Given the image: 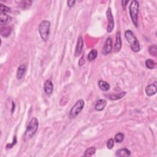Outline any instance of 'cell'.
<instances>
[{"label":"cell","mask_w":157,"mask_h":157,"mask_svg":"<svg viewBox=\"0 0 157 157\" xmlns=\"http://www.w3.org/2000/svg\"><path fill=\"white\" fill-rule=\"evenodd\" d=\"M114 146V140L113 139H110L107 142V147L109 149H112V147Z\"/></svg>","instance_id":"484cf974"},{"label":"cell","mask_w":157,"mask_h":157,"mask_svg":"<svg viewBox=\"0 0 157 157\" xmlns=\"http://www.w3.org/2000/svg\"><path fill=\"white\" fill-rule=\"evenodd\" d=\"M0 5H1V6H0L1 13H6V12H9L11 11V9L6 6H4V4H1Z\"/></svg>","instance_id":"d4e9b609"},{"label":"cell","mask_w":157,"mask_h":157,"mask_svg":"<svg viewBox=\"0 0 157 157\" xmlns=\"http://www.w3.org/2000/svg\"><path fill=\"white\" fill-rule=\"evenodd\" d=\"M32 1H22L20 3V6L22 7L23 9H28L30 6L32 5Z\"/></svg>","instance_id":"603a6c76"},{"label":"cell","mask_w":157,"mask_h":157,"mask_svg":"<svg viewBox=\"0 0 157 157\" xmlns=\"http://www.w3.org/2000/svg\"><path fill=\"white\" fill-rule=\"evenodd\" d=\"M84 105L85 103L84 101V100H78L71 109L70 112H69V117H70L71 119H74V118L79 114V113L82 111L83 108L84 107Z\"/></svg>","instance_id":"5b68a950"},{"label":"cell","mask_w":157,"mask_h":157,"mask_svg":"<svg viewBox=\"0 0 157 157\" xmlns=\"http://www.w3.org/2000/svg\"><path fill=\"white\" fill-rule=\"evenodd\" d=\"M121 48V40L120 33L118 32L116 34L114 50H115V52H119Z\"/></svg>","instance_id":"8fae6325"},{"label":"cell","mask_w":157,"mask_h":157,"mask_svg":"<svg viewBox=\"0 0 157 157\" xmlns=\"http://www.w3.org/2000/svg\"><path fill=\"white\" fill-rule=\"evenodd\" d=\"M98 85H99V89L103 91H106L109 90L110 89L109 84L106 82L103 81H99L98 82Z\"/></svg>","instance_id":"e0dca14e"},{"label":"cell","mask_w":157,"mask_h":157,"mask_svg":"<svg viewBox=\"0 0 157 157\" xmlns=\"http://www.w3.org/2000/svg\"><path fill=\"white\" fill-rule=\"evenodd\" d=\"M12 31L11 27H9V26H4V27H1V34L3 37H8L10 35V34Z\"/></svg>","instance_id":"9a60e30c"},{"label":"cell","mask_w":157,"mask_h":157,"mask_svg":"<svg viewBox=\"0 0 157 157\" xmlns=\"http://www.w3.org/2000/svg\"><path fill=\"white\" fill-rule=\"evenodd\" d=\"M139 4L138 1L134 0L129 5V14L132 18L133 24L136 27H138V20L139 14Z\"/></svg>","instance_id":"277c9868"},{"label":"cell","mask_w":157,"mask_h":157,"mask_svg":"<svg viewBox=\"0 0 157 157\" xmlns=\"http://www.w3.org/2000/svg\"><path fill=\"white\" fill-rule=\"evenodd\" d=\"M50 23L48 20H44L41 21L39 25V32L40 36L44 41H47L49 39L50 34Z\"/></svg>","instance_id":"3957f363"},{"label":"cell","mask_w":157,"mask_h":157,"mask_svg":"<svg viewBox=\"0 0 157 157\" xmlns=\"http://www.w3.org/2000/svg\"><path fill=\"white\" fill-rule=\"evenodd\" d=\"M106 15L108 20V26H107V31L108 33H111L113 31V29H114V17H113V15H112L111 9L110 7L107 9V12H106Z\"/></svg>","instance_id":"8992f818"},{"label":"cell","mask_w":157,"mask_h":157,"mask_svg":"<svg viewBox=\"0 0 157 157\" xmlns=\"http://www.w3.org/2000/svg\"><path fill=\"white\" fill-rule=\"evenodd\" d=\"M26 69H27V66L25 64H21L18 68V69H17V78L18 79H21L22 78L26 71Z\"/></svg>","instance_id":"4fadbf2b"},{"label":"cell","mask_w":157,"mask_h":157,"mask_svg":"<svg viewBox=\"0 0 157 157\" xmlns=\"http://www.w3.org/2000/svg\"><path fill=\"white\" fill-rule=\"evenodd\" d=\"M75 3H76V1H74V0H72V1H68L67 4H68V7H72L74 6V4H75Z\"/></svg>","instance_id":"f1b7e54d"},{"label":"cell","mask_w":157,"mask_h":157,"mask_svg":"<svg viewBox=\"0 0 157 157\" xmlns=\"http://www.w3.org/2000/svg\"><path fill=\"white\" fill-rule=\"evenodd\" d=\"M125 36L129 44L131 49L134 52H138L140 50V45H139V41L132 31H130V30L126 31Z\"/></svg>","instance_id":"7a4b0ae2"},{"label":"cell","mask_w":157,"mask_h":157,"mask_svg":"<svg viewBox=\"0 0 157 157\" xmlns=\"http://www.w3.org/2000/svg\"><path fill=\"white\" fill-rule=\"evenodd\" d=\"M12 112H14V107H15V104L14 103H12Z\"/></svg>","instance_id":"4dcf8cb0"},{"label":"cell","mask_w":157,"mask_h":157,"mask_svg":"<svg viewBox=\"0 0 157 157\" xmlns=\"http://www.w3.org/2000/svg\"><path fill=\"white\" fill-rule=\"evenodd\" d=\"M97 55H98V52L97 50L95 49L91 50L89 52V54L88 55V59L89 61H93L97 57Z\"/></svg>","instance_id":"ac0fdd59"},{"label":"cell","mask_w":157,"mask_h":157,"mask_svg":"<svg viewBox=\"0 0 157 157\" xmlns=\"http://www.w3.org/2000/svg\"><path fill=\"white\" fill-rule=\"evenodd\" d=\"M123 139H124V135L121 133L117 134L115 136V141L117 143L121 142L123 141Z\"/></svg>","instance_id":"cb8c5ba5"},{"label":"cell","mask_w":157,"mask_h":157,"mask_svg":"<svg viewBox=\"0 0 157 157\" xmlns=\"http://www.w3.org/2000/svg\"><path fill=\"white\" fill-rule=\"evenodd\" d=\"M157 87L156 82L154 84H150L146 87V93L148 97H151L152 95H154L156 92Z\"/></svg>","instance_id":"9c48e42d"},{"label":"cell","mask_w":157,"mask_h":157,"mask_svg":"<svg viewBox=\"0 0 157 157\" xmlns=\"http://www.w3.org/2000/svg\"><path fill=\"white\" fill-rule=\"evenodd\" d=\"M129 1L128 0H126V1H121V4H122V7H123V10L125 11L126 10V4H127L128 3Z\"/></svg>","instance_id":"83f0119b"},{"label":"cell","mask_w":157,"mask_h":157,"mask_svg":"<svg viewBox=\"0 0 157 157\" xmlns=\"http://www.w3.org/2000/svg\"><path fill=\"white\" fill-rule=\"evenodd\" d=\"M39 126V121L37 118L34 117L30 121V123L27 128V130L23 137V141L24 142H28L31 139L34 134H36Z\"/></svg>","instance_id":"6da1fadb"},{"label":"cell","mask_w":157,"mask_h":157,"mask_svg":"<svg viewBox=\"0 0 157 157\" xmlns=\"http://www.w3.org/2000/svg\"><path fill=\"white\" fill-rule=\"evenodd\" d=\"M131 155V152L127 149H121L118 150L116 152V155L119 157L129 156Z\"/></svg>","instance_id":"2e32d148"},{"label":"cell","mask_w":157,"mask_h":157,"mask_svg":"<svg viewBox=\"0 0 157 157\" xmlns=\"http://www.w3.org/2000/svg\"><path fill=\"white\" fill-rule=\"evenodd\" d=\"M45 92L47 95H51L53 91V84L50 80H47L44 85Z\"/></svg>","instance_id":"7c38bea8"},{"label":"cell","mask_w":157,"mask_h":157,"mask_svg":"<svg viewBox=\"0 0 157 157\" xmlns=\"http://www.w3.org/2000/svg\"><path fill=\"white\" fill-rule=\"evenodd\" d=\"M112 50V41L111 38H108L106 39L105 44H104L102 52L104 55H108L111 53Z\"/></svg>","instance_id":"52a82bcc"},{"label":"cell","mask_w":157,"mask_h":157,"mask_svg":"<svg viewBox=\"0 0 157 157\" xmlns=\"http://www.w3.org/2000/svg\"><path fill=\"white\" fill-rule=\"evenodd\" d=\"M84 56H82V57L80 59L79 62H78V64H79L80 66H82L83 64H84V63H85V61H84Z\"/></svg>","instance_id":"f546056e"},{"label":"cell","mask_w":157,"mask_h":157,"mask_svg":"<svg viewBox=\"0 0 157 157\" xmlns=\"http://www.w3.org/2000/svg\"><path fill=\"white\" fill-rule=\"evenodd\" d=\"M107 104V101L105 99H99L95 105V109L98 111H103Z\"/></svg>","instance_id":"5bb4252c"},{"label":"cell","mask_w":157,"mask_h":157,"mask_svg":"<svg viewBox=\"0 0 157 157\" xmlns=\"http://www.w3.org/2000/svg\"><path fill=\"white\" fill-rule=\"evenodd\" d=\"M16 142H17V139H16V136H14V141H13V143L12 144H9L7 145L6 147L7 148V149H11V148L14 146L15 144H16Z\"/></svg>","instance_id":"4316f807"},{"label":"cell","mask_w":157,"mask_h":157,"mask_svg":"<svg viewBox=\"0 0 157 157\" xmlns=\"http://www.w3.org/2000/svg\"><path fill=\"white\" fill-rule=\"evenodd\" d=\"M146 67L149 69H153L154 68H155V62H154L153 60H151V59H149L146 60Z\"/></svg>","instance_id":"44dd1931"},{"label":"cell","mask_w":157,"mask_h":157,"mask_svg":"<svg viewBox=\"0 0 157 157\" xmlns=\"http://www.w3.org/2000/svg\"><path fill=\"white\" fill-rule=\"evenodd\" d=\"M83 47H84V41H83V38L82 36H79L77 39V42L76 51H75V56H76V57L81 55L83 49Z\"/></svg>","instance_id":"ba28073f"},{"label":"cell","mask_w":157,"mask_h":157,"mask_svg":"<svg viewBox=\"0 0 157 157\" xmlns=\"http://www.w3.org/2000/svg\"><path fill=\"white\" fill-rule=\"evenodd\" d=\"M11 17L6 14V13H1L0 14V23L1 26L6 25L11 21Z\"/></svg>","instance_id":"30bf717a"},{"label":"cell","mask_w":157,"mask_h":157,"mask_svg":"<svg viewBox=\"0 0 157 157\" xmlns=\"http://www.w3.org/2000/svg\"><path fill=\"white\" fill-rule=\"evenodd\" d=\"M96 152V149L95 147H91L90 148H89V149H87L85 152V156H87V157H89V156H91L93 155Z\"/></svg>","instance_id":"d6986e66"},{"label":"cell","mask_w":157,"mask_h":157,"mask_svg":"<svg viewBox=\"0 0 157 157\" xmlns=\"http://www.w3.org/2000/svg\"><path fill=\"white\" fill-rule=\"evenodd\" d=\"M149 53L151 55H153L154 56H157V46L156 45L151 46L149 49Z\"/></svg>","instance_id":"7402d4cb"},{"label":"cell","mask_w":157,"mask_h":157,"mask_svg":"<svg viewBox=\"0 0 157 157\" xmlns=\"http://www.w3.org/2000/svg\"><path fill=\"white\" fill-rule=\"evenodd\" d=\"M125 95H126L125 92H122V93H120L119 94H117L115 95L109 96V98L110 99H112V100H117V99H119L122 98Z\"/></svg>","instance_id":"ffe728a7"}]
</instances>
